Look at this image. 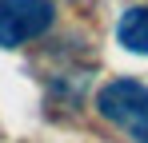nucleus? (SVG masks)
<instances>
[{"label": "nucleus", "instance_id": "nucleus-1", "mask_svg": "<svg viewBox=\"0 0 148 143\" xmlns=\"http://www.w3.org/2000/svg\"><path fill=\"white\" fill-rule=\"evenodd\" d=\"M96 111L128 131L132 143H148V88L140 80H112L96 92Z\"/></svg>", "mask_w": 148, "mask_h": 143}, {"label": "nucleus", "instance_id": "nucleus-2", "mask_svg": "<svg viewBox=\"0 0 148 143\" xmlns=\"http://www.w3.org/2000/svg\"><path fill=\"white\" fill-rule=\"evenodd\" d=\"M52 0H0V48H24L52 28Z\"/></svg>", "mask_w": 148, "mask_h": 143}, {"label": "nucleus", "instance_id": "nucleus-3", "mask_svg": "<svg viewBox=\"0 0 148 143\" xmlns=\"http://www.w3.org/2000/svg\"><path fill=\"white\" fill-rule=\"evenodd\" d=\"M116 40H120L124 52L148 56V8L144 4H132V8L120 12V20H116Z\"/></svg>", "mask_w": 148, "mask_h": 143}]
</instances>
